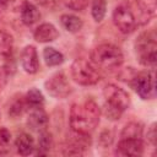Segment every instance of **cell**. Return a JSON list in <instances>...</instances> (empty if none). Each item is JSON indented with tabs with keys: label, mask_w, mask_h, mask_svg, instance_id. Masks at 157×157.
<instances>
[{
	"label": "cell",
	"mask_w": 157,
	"mask_h": 157,
	"mask_svg": "<svg viewBox=\"0 0 157 157\" xmlns=\"http://www.w3.org/2000/svg\"><path fill=\"white\" fill-rule=\"evenodd\" d=\"M70 74L72 80L81 86H93L101 80V75L96 66L83 58L74 60L70 67Z\"/></svg>",
	"instance_id": "4"
},
{
	"label": "cell",
	"mask_w": 157,
	"mask_h": 157,
	"mask_svg": "<svg viewBox=\"0 0 157 157\" xmlns=\"http://www.w3.org/2000/svg\"><path fill=\"white\" fill-rule=\"evenodd\" d=\"M28 108L27 105V102L25 99V97H18L16 98L15 101H12V103L10 104V108H9V115L12 117V118H17L20 115L23 114V112Z\"/></svg>",
	"instance_id": "23"
},
{
	"label": "cell",
	"mask_w": 157,
	"mask_h": 157,
	"mask_svg": "<svg viewBox=\"0 0 157 157\" xmlns=\"http://www.w3.org/2000/svg\"><path fill=\"white\" fill-rule=\"evenodd\" d=\"M33 37L38 43H49V42L55 40L59 37V32L53 23L45 22V23L39 25L36 28Z\"/></svg>",
	"instance_id": "13"
},
{
	"label": "cell",
	"mask_w": 157,
	"mask_h": 157,
	"mask_svg": "<svg viewBox=\"0 0 157 157\" xmlns=\"http://www.w3.org/2000/svg\"><path fill=\"white\" fill-rule=\"evenodd\" d=\"M101 119V108L93 99H86L82 103H74L70 108L69 123L74 131L90 134L96 130Z\"/></svg>",
	"instance_id": "1"
},
{
	"label": "cell",
	"mask_w": 157,
	"mask_h": 157,
	"mask_svg": "<svg viewBox=\"0 0 157 157\" xmlns=\"http://www.w3.org/2000/svg\"><path fill=\"white\" fill-rule=\"evenodd\" d=\"M147 140L151 142L152 146L156 145V124H155V123H153V124L148 128V130H147Z\"/></svg>",
	"instance_id": "27"
},
{
	"label": "cell",
	"mask_w": 157,
	"mask_h": 157,
	"mask_svg": "<svg viewBox=\"0 0 157 157\" xmlns=\"http://www.w3.org/2000/svg\"><path fill=\"white\" fill-rule=\"evenodd\" d=\"M1 85H2V72L0 70V87H1Z\"/></svg>",
	"instance_id": "31"
},
{
	"label": "cell",
	"mask_w": 157,
	"mask_h": 157,
	"mask_svg": "<svg viewBox=\"0 0 157 157\" xmlns=\"http://www.w3.org/2000/svg\"><path fill=\"white\" fill-rule=\"evenodd\" d=\"M53 1L54 0H37V2L40 4V5H43V6H52Z\"/></svg>",
	"instance_id": "29"
},
{
	"label": "cell",
	"mask_w": 157,
	"mask_h": 157,
	"mask_svg": "<svg viewBox=\"0 0 157 157\" xmlns=\"http://www.w3.org/2000/svg\"><path fill=\"white\" fill-rule=\"evenodd\" d=\"M12 49H13V39L11 34L5 31H0V56L5 60L12 58Z\"/></svg>",
	"instance_id": "18"
},
{
	"label": "cell",
	"mask_w": 157,
	"mask_h": 157,
	"mask_svg": "<svg viewBox=\"0 0 157 157\" xmlns=\"http://www.w3.org/2000/svg\"><path fill=\"white\" fill-rule=\"evenodd\" d=\"M142 124L137 123V121H130L129 124H126L121 132H120V137H130V139H142Z\"/></svg>",
	"instance_id": "19"
},
{
	"label": "cell",
	"mask_w": 157,
	"mask_h": 157,
	"mask_svg": "<svg viewBox=\"0 0 157 157\" xmlns=\"http://www.w3.org/2000/svg\"><path fill=\"white\" fill-rule=\"evenodd\" d=\"M53 146V137L52 134L47 130L39 131V139H38V153L45 155L50 151Z\"/></svg>",
	"instance_id": "21"
},
{
	"label": "cell",
	"mask_w": 157,
	"mask_h": 157,
	"mask_svg": "<svg viewBox=\"0 0 157 157\" xmlns=\"http://www.w3.org/2000/svg\"><path fill=\"white\" fill-rule=\"evenodd\" d=\"M44 87L49 96L58 99L66 98L72 92V87L63 71H58L53 74L50 77H48V80L44 82Z\"/></svg>",
	"instance_id": "6"
},
{
	"label": "cell",
	"mask_w": 157,
	"mask_h": 157,
	"mask_svg": "<svg viewBox=\"0 0 157 157\" xmlns=\"http://www.w3.org/2000/svg\"><path fill=\"white\" fill-rule=\"evenodd\" d=\"M103 113L107 117V119H109V120H118L123 114L121 110H119V109H117V108H114V107H112V105H109L107 103L104 104Z\"/></svg>",
	"instance_id": "26"
},
{
	"label": "cell",
	"mask_w": 157,
	"mask_h": 157,
	"mask_svg": "<svg viewBox=\"0 0 157 157\" xmlns=\"http://www.w3.org/2000/svg\"><path fill=\"white\" fill-rule=\"evenodd\" d=\"M25 99H26V102H27L28 108L42 107L43 103H44V96H43V93H42L38 88H36V87L29 88V90L27 91V93H26V96H25Z\"/></svg>",
	"instance_id": "20"
},
{
	"label": "cell",
	"mask_w": 157,
	"mask_h": 157,
	"mask_svg": "<svg viewBox=\"0 0 157 157\" xmlns=\"http://www.w3.org/2000/svg\"><path fill=\"white\" fill-rule=\"evenodd\" d=\"M20 15H21V21L26 26H32L40 18V12L38 7L29 0H25L21 4Z\"/></svg>",
	"instance_id": "14"
},
{
	"label": "cell",
	"mask_w": 157,
	"mask_h": 157,
	"mask_svg": "<svg viewBox=\"0 0 157 157\" xmlns=\"http://www.w3.org/2000/svg\"><path fill=\"white\" fill-rule=\"evenodd\" d=\"M60 23L70 33H77L82 28V26H83L82 20L80 17L72 15V13H64V15H61Z\"/></svg>",
	"instance_id": "16"
},
{
	"label": "cell",
	"mask_w": 157,
	"mask_h": 157,
	"mask_svg": "<svg viewBox=\"0 0 157 157\" xmlns=\"http://www.w3.org/2000/svg\"><path fill=\"white\" fill-rule=\"evenodd\" d=\"M113 22L119 32L123 34H129L135 31L137 23L132 10L126 5H119L113 11Z\"/></svg>",
	"instance_id": "8"
},
{
	"label": "cell",
	"mask_w": 157,
	"mask_h": 157,
	"mask_svg": "<svg viewBox=\"0 0 157 157\" xmlns=\"http://www.w3.org/2000/svg\"><path fill=\"white\" fill-rule=\"evenodd\" d=\"M103 96L105 99V103L124 112L130 107V96L128 92L114 85V83H108L103 88Z\"/></svg>",
	"instance_id": "7"
},
{
	"label": "cell",
	"mask_w": 157,
	"mask_h": 157,
	"mask_svg": "<svg viewBox=\"0 0 157 157\" xmlns=\"http://www.w3.org/2000/svg\"><path fill=\"white\" fill-rule=\"evenodd\" d=\"M43 59L47 66H59L64 63V55L53 47H45L43 49Z\"/></svg>",
	"instance_id": "17"
},
{
	"label": "cell",
	"mask_w": 157,
	"mask_h": 157,
	"mask_svg": "<svg viewBox=\"0 0 157 157\" xmlns=\"http://www.w3.org/2000/svg\"><path fill=\"white\" fill-rule=\"evenodd\" d=\"M91 63L102 70H113L119 67L124 61L123 52L112 43H103L94 47L90 54Z\"/></svg>",
	"instance_id": "2"
},
{
	"label": "cell",
	"mask_w": 157,
	"mask_h": 157,
	"mask_svg": "<svg viewBox=\"0 0 157 157\" xmlns=\"http://www.w3.org/2000/svg\"><path fill=\"white\" fill-rule=\"evenodd\" d=\"M11 0H0V6H7Z\"/></svg>",
	"instance_id": "30"
},
{
	"label": "cell",
	"mask_w": 157,
	"mask_h": 157,
	"mask_svg": "<svg viewBox=\"0 0 157 157\" xmlns=\"http://www.w3.org/2000/svg\"><path fill=\"white\" fill-rule=\"evenodd\" d=\"M130 86L142 99H152L156 96V83H155V71L136 72Z\"/></svg>",
	"instance_id": "5"
},
{
	"label": "cell",
	"mask_w": 157,
	"mask_h": 157,
	"mask_svg": "<svg viewBox=\"0 0 157 157\" xmlns=\"http://www.w3.org/2000/svg\"><path fill=\"white\" fill-rule=\"evenodd\" d=\"M91 145V136L90 134H82L71 130V134L69 135L64 147H63V155L65 156H80L83 155L87 147Z\"/></svg>",
	"instance_id": "9"
},
{
	"label": "cell",
	"mask_w": 157,
	"mask_h": 157,
	"mask_svg": "<svg viewBox=\"0 0 157 157\" xmlns=\"http://www.w3.org/2000/svg\"><path fill=\"white\" fill-rule=\"evenodd\" d=\"M107 12V1L105 0H92L91 13L96 22H101Z\"/></svg>",
	"instance_id": "22"
},
{
	"label": "cell",
	"mask_w": 157,
	"mask_h": 157,
	"mask_svg": "<svg viewBox=\"0 0 157 157\" xmlns=\"http://www.w3.org/2000/svg\"><path fill=\"white\" fill-rule=\"evenodd\" d=\"M15 146H16V150L17 152L21 155V156H29L31 153L34 152V141H33V137L27 134V132H21L16 140H15Z\"/></svg>",
	"instance_id": "15"
},
{
	"label": "cell",
	"mask_w": 157,
	"mask_h": 157,
	"mask_svg": "<svg viewBox=\"0 0 157 157\" xmlns=\"http://www.w3.org/2000/svg\"><path fill=\"white\" fill-rule=\"evenodd\" d=\"M11 142V134L6 128H0V153L9 148Z\"/></svg>",
	"instance_id": "25"
},
{
	"label": "cell",
	"mask_w": 157,
	"mask_h": 157,
	"mask_svg": "<svg viewBox=\"0 0 157 157\" xmlns=\"http://www.w3.org/2000/svg\"><path fill=\"white\" fill-rule=\"evenodd\" d=\"M21 65L27 74H36L39 69V59L33 45H26L21 52Z\"/></svg>",
	"instance_id": "11"
},
{
	"label": "cell",
	"mask_w": 157,
	"mask_h": 157,
	"mask_svg": "<svg viewBox=\"0 0 157 157\" xmlns=\"http://www.w3.org/2000/svg\"><path fill=\"white\" fill-rule=\"evenodd\" d=\"M48 121H49L48 114L45 113V110L42 107L31 108V112L27 118V125L29 129L38 131V132L42 130H45Z\"/></svg>",
	"instance_id": "12"
},
{
	"label": "cell",
	"mask_w": 157,
	"mask_h": 157,
	"mask_svg": "<svg viewBox=\"0 0 157 157\" xmlns=\"http://www.w3.org/2000/svg\"><path fill=\"white\" fill-rule=\"evenodd\" d=\"M112 140H113V135H112V132H110V131H108V130H104V131L102 132V135H101V139H99V141H101V142L105 141V142L103 144L104 146L110 145Z\"/></svg>",
	"instance_id": "28"
},
{
	"label": "cell",
	"mask_w": 157,
	"mask_h": 157,
	"mask_svg": "<svg viewBox=\"0 0 157 157\" xmlns=\"http://www.w3.org/2000/svg\"><path fill=\"white\" fill-rule=\"evenodd\" d=\"M135 55L140 64L153 67L157 61V40L153 31L142 32L134 44Z\"/></svg>",
	"instance_id": "3"
},
{
	"label": "cell",
	"mask_w": 157,
	"mask_h": 157,
	"mask_svg": "<svg viewBox=\"0 0 157 157\" xmlns=\"http://www.w3.org/2000/svg\"><path fill=\"white\" fill-rule=\"evenodd\" d=\"M142 152H144L142 139L120 137L115 147L117 156H141Z\"/></svg>",
	"instance_id": "10"
},
{
	"label": "cell",
	"mask_w": 157,
	"mask_h": 157,
	"mask_svg": "<svg viewBox=\"0 0 157 157\" xmlns=\"http://www.w3.org/2000/svg\"><path fill=\"white\" fill-rule=\"evenodd\" d=\"M60 1L72 11H82L88 5V0H60Z\"/></svg>",
	"instance_id": "24"
}]
</instances>
